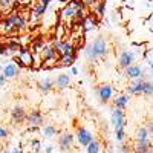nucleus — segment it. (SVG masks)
<instances>
[{
	"instance_id": "1",
	"label": "nucleus",
	"mask_w": 153,
	"mask_h": 153,
	"mask_svg": "<svg viewBox=\"0 0 153 153\" xmlns=\"http://www.w3.org/2000/svg\"><path fill=\"white\" fill-rule=\"evenodd\" d=\"M109 54V48H107V42L103 35H97L91 43H87L83 55L89 60V61H98L106 58Z\"/></svg>"
},
{
	"instance_id": "2",
	"label": "nucleus",
	"mask_w": 153,
	"mask_h": 153,
	"mask_svg": "<svg viewBox=\"0 0 153 153\" xmlns=\"http://www.w3.org/2000/svg\"><path fill=\"white\" fill-rule=\"evenodd\" d=\"M126 94L127 95H152L153 94V84H152V75H143L139 78L130 80V84L126 87Z\"/></svg>"
},
{
	"instance_id": "3",
	"label": "nucleus",
	"mask_w": 153,
	"mask_h": 153,
	"mask_svg": "<svg viewBox=\"0 0 153 153\" xmlns=\"http://www.w3.org/2000/svg\"><path fill=\"white\" fill-rule=\"evenodd\" d=\"M95 92H97V95H98V98H100L101 103H103V104H107V103H110L112 98H113L115 89H113L112 84L103 83V84H100V86L95 87Z\"/></svg>"
},
{
	"instance_id": "4",
	"label": "nucleus",
	"mask_w": 153,
	"mask_h": 153,
	"mask_svg": "<svg viewBox=\"0 0 153 153\" xmlns=\"http://www.w3.org/2000/svg\"><path fill=\"white\" fill-rule=\"evenodd\" d=\"M136 60V51L133 49H123L118 55V66L121 69H126L127 66L133 65Z\"/></svg>"
},
{
	"instance_id": "5",
	"label": "nucleus",
	"mask_w": 153,
	"mask_h": 153,
	"mask_svg": "<svg viewBox=\"0 0 153 153\" xmlns=\"http://www.w3.org/2000/svg\"><path fill=\"white\" fill-rule=\"evenodd\" d=\"M40 60H42V63L46 66V65H51V63H55L57 60H58V55H57V52L54 51V48L52 46H49L48 43L42 48V51L40 52ZM58 63V61H57Z\"/></svg>"
},
{
	"instance_id": "6",
	"label": "nucleus",
	"mask_w": 153,
	"mask_h": 153,
	"mask_svg": "<svg viewBox=\"0 0 153 153\" xmlns=\"http://www.w3.org/2000/svg\"><path fill=\"white\" fill-rule=\"evenodd\" d=\"M75 136V141L78 143L81 147H86L89 143L94 139V135H92V132L87 129V127H83V126H80L78 129H76V133L74 135Z\"/></svg>"
},
{
	"instance_id": "7",
	"label": "nucleus",
	"mask_w": 153,
	"mask_h": 153,
	"mask_svg": "<svg viewBox=\"0 0 153 153\" xmlns=\"http://www.w3.org/2000/svg\"><path fill=\"white\" fill-rule=\"evenodd\" d=\"M8 20L11 23L12 26V31H17V32H22L25 28H26V19H25L23 16H20L19 12H11V14L8 16ZM11 31V32H12Z\"/></svg>"
},
{
	"instance_id": "8",
	"label": "nucleus",
	"mask_w": 153,
	"mask_h": 153,
	"mask_svg": "<svg viewBox=\"0 0 153 153\" xmlns=\"http://www.w3.org/2000/svg\"><path fill=\"white\" fill-rule=\"evenodd\" d=\"M26 124L31 127V129H37L43 124V115L38 109H32L29 113H26V118H25Z\"/></svg>"
},
{
	"instance_id": "9",
	"label": "nucleus",
	"mask_w": 153,
	"mask_h": 153,
	"mask_svg": "<svg viewBox=\"0 0 153 153\" xmlns=\"http://www.w3.org/2000/svg\"><path fill=\"white\" fill-rule=\"evenodd\" d=\"M110 123H112L115 130H117V129H124V126H126V113H124V110H121V109H112Z\"/></svg>"
},
{
	"instance_id": "10",
	"label": "nucleus",
	"mask_w": 153,
	"mask_h": 153,
	"mask_svg": "<svg viewBox=\"0 0 153 153\" xmlns=\"http://www.w3.org/2000/svg\"><path fill=\"white\" fill-rule=\"evenodd\" d=\"M74 143H75V136H74L71 132H63V133L58 136V147H60L63 152H66V153L74 147Z\"/></svg>"
},
{
	"instance_id": "11",
	"label": "nucleus",
	"mask_w": 153,
	"mask_h": 153,
	"mask_svg": "<svg viewBox=\"0 0 153 153\" xmlns=\"http://www.w3.org/2000/svg\"><path fill=\"white\" fill-rule=\"evenodd\" d=\"M124 71V78L127 80H135V78H139V76L144 75V69L141 65H136V63H133V65L127 66Z\"/></svg>"
},
{
	"instance_id": "12",
	"label": "nucleus",
	"mask_w": 153,
	"mask_h": 153,
	"mask_svg": "<svg viewBox=\"0 0 153 153\" xmlns=\"http://www.w3.org/2000/svg\"><path fill=\"white\" fill-rule=\"evenodd\" d=\"M20 71L22 69L16 65L14 61H8V63H5V65H3V68H2V71H0V72L3 74V76H5L6 80H11V78H16V76L20 74Z\"/></svg>"
},
{
	"instance_id": "13",
	"label": "nucleus",
	"mask_w": 153,
	"mask_h": 153,
	"mask_svg": "<svg viewBox=\"0 0 153 153\" xmlns=\"http://www.w3.org/2000/svg\"><path fill=\"white\" fill-rule=\"evenodd\" d=\"M71 86V75L69 74H58L54 78V87H57L58 91H65Z\"/></svg>"
},
{
	"instance_id": "14",
	"label": "nucleus",
	"mask_w": 153,
	"mask_h": 153,
	"mask_svg": "<svg viewBox=\"0 0 153 153\" xmlns=\"http://www.w3.org/2000/svg\"><path fill=\"white\" fill-rule=\"evenodd\" d=\"M25 118H26V110H25L23 106H14L11 110V120L12 123H16V124H22L25 123Z\"/></svg>"
},
{
	"instance_id": "15",
	"label": "nucleus",
	"mask_w": 153,
	"mask_h": 153,
	"mask_svg": "<svg viewBox=\"0 0 153 153\" xmlns=\"http://www.w3.org/2000/svg\"><path fill=\"white\" fill-rule=\"evenodd\" d=\"M129 101H130V95L120 94V95H117V97L113 98L112 107H113V109H121V110H124V109L127 107V104H129Z\"/></svg>"
},
{
	"instance_id": "16",
	"label": "nucleus",
	"mask_w": 153,
	"mask_h": 153,
	"mask_svg": "<svg viewBox=\"0 0 153 153\" xmlns=\"http://www.w3.org/2000/svg\"><path fill=\"white\" fill-rule=\"evenodd\" d=\"M38 91L42 94H49L51 91L54 89V78L51 76H43L42 80H38Z\"/></svg>"
},
{
	"instance_id": "17",
	"label": "nucleus",
	"mask_w": 153,
	"mask_h": 153,
	"mask_svg": "<svg viewBox=\"0 0 153 153\" xmlns=\"http://www.w3.org/2000/svg\"><path fill=\"white\" fill-rule=\"evenodd\" d=\"M16 57H19V58L23 61V65L26 66V68H31V65H32V54H31L29 49H26V48L22 46V48L19 49V52H17Z\"/></svg>"
},
{
	"instance_id": "18",
	"label": "nucleus",
	"mask_w": 153,
	"mask_h": 153,
	"mask_svg": "<svg viewBox=\"0 0 153 153\" xmlns=\"http://www.w3.org/2000/svg\"><path fill=\"white\" fill-rule=\"evenodd\" d=\"M150 135H152V132L147 129V127L141 126L136 130V133H135V141H138V143H149V141H152Z\"/></svg>"
},
{
	"instance_id": "19",
	"label": "nucleus",
	"mask_w": 153,
	"mask_h": 153,
	"mask_svg": "<svg viewBox=\"0 0 153 153\" xmlns=\"http://www.w3.org/2000/svg\"><path fill=\"white\" fill-rule=\"evenodd\" d=\"M49 9V6H45L43 3H35V6H34V9H32V12H31V20L32 22H37L38 19H42L45 14H46V11Z\"/></svg>"
},
{
	"instance_id": "20",
	"label": "nucleus",
	"mask_w": 153,
	"mask_h": 153,
	"mask_svg": "<svg viewBox=\"0 0 153 153\" xmlns=\"http://www.w3.org/2000/svg\"><path fill=\"white\" fill-rule=\"evenodd\" d=\"M132 152L133 153H149V152H152V141H149V143H138V141H135L133 147H132Z\"/></svg>"
},
{
	"instance_id": "21",
	"label": "nucleus",
	"mask_w": 153,
	"mask_h": 153,
	"mask_svg": "<svg viewBox=\"0 0 153 153\" xmlns=\"http://www.w3.org/2000/svg\"><path fill=\"white\" fill-rule=\"evenodd\" d=\"M75 58H76V55H65V54H61L58 57V60H60L58 66L60 68H71V66H74Z\"/></svg>"
},
{
	"instance_id": "22",
	"label": "nucleus",
	"mask_w": 153,
	"mask_h": 153,
	"mask_svg": "<svg viewBox=\"0 0 153 153\" xmlns=\"http://www.w3.org/2000/svg\"><path fill=\"white\" fill-rule=\"evenodd\" d=\"M42 133H43L45 138L52 139V138L58 133V130H57V127H55V126H52V124H46V126L42 127Z\"/></svg>"
},
{
	"instance_id": "23",
	"label": "nucleus",
	"mask_w": 153,
	"mask_h": 153,
	"mask_svg": "<svg viewBox=\"0 0 153 153\" xmlns=\"http://www.w3.org/2000/svg\"><path fill=\"white\" fill-rule=\"evenodd\" d=\"M74 16H75V8L71 3H68L61 11V19L63 20H74Z\"/></svg>"
},
{
	"instance_id": "24",
	"label": "nucleus",
	"mask_w": 153,
	"mask_h": 153,
	"mask_svg": "<svg viewBox=\"0 0 153 153\" xmlns=\"http://www.w3.org/2000/svg\"><path fill=\"white\" fill-rule=\"evenodd\" d=\"M106 5H107L106 0H98V2L94 5V11H95V14L98 17H104V14H106Z\"/></svg>"
},
{
	"instance_id": "25",
	"label": "nucleus",
	"mask_w": 153,
	"mask_h": 153,
	"mask_svg": "<svg viewBox=\"0 0 153 153\" xmlns=\"http://www.w3.org/2000/svg\"><path fill=\"white\" fill-rule=\"evenodd\" d=\"M100 152H101V144H100L98 139L94 138L92 141L86 146V153H100Z\"/></svg>"
},
{
	"instance_id": "26",
	"label": "nucleus",
	"mask_w": 153,
	"mask_h": 153,
	"mask_svg": "<svg viewBox=\"0 0 153 153\" xmlns=\"http://www.w3.org/2000/svg\"><path fill=\"white\" fill-rule=\"evenodd\" d=\"M12 3H14V0H0V11L2 12H9L12 9Z\"/></svg>"
},
{
	"instance_id": "27",
	"label": "nucleus",
	"mask_w": 153,
	"mask_h": 153,
	"mask_svg": "<svg viewBox=\"0 0 153 153\" xmlns=\"http://www.w3.org/2000/svg\"><path fill=\"white\" fill-rule=\"evenodd\" d=\"M40 150H42V143H40V139L34 138L32 141H31V152H32V153H38Z\"/></svg>"
},
{
	"instance_id": "28",
	"label": "nucleus",
	"mask_w": 153,
	"mask_h": 153,
	"mask_svg": "<svg viewBox=\"0 0 153 153\" xmlns=\"http://www.w3.org/2000/svg\"><path fill=\"white\" fill-rule=\"evenodd\" d=\"M115 139H117V143H124L126 141V130L124 129H117L115 130Z\"/></svg>"
},
{
	"instance_id": "29",
	"label": "nucleus",
	"mask_w": 153,
	"mask_h": 153,
	"mask_svg": "<svg viewBox=\"0 0 153 153\" xmlns=\"http://www.w3.org/2000/svg\"><path fill=\"white\" fill-rule=\"evenodd\" d=\"M86 17V11L84 9H75V16H74V19L75 20H78L80 23H81V20Z\"/></svg>"
},
{
	"instance_id": "30",
	"label": "nucleus",
	"mask_w": 153,
	"mask_h": 153,
	"mask_svg": "<svg viewBox=\"0 0 153 153\" xmlns=\"http://www.w3.org/2000/svg\"><path fill=\"white\" fill-rule=\"evenodd\" d=\"M71 5H72L75 9H86V5H84L83 0H72Z\"/></svg>"
},
{
	"instance_id": "31",
	"label": "nucleus",
	"mask_w": 153,
	"mask_h": 153,
	"mask_svg": "<svg viewBox=\"0 0 153 153\" xmlns=\"http://www.w3.org/2000/svg\"><path fill=\"white\" fill-rule=\"evenodd\" d=\"M118 153H130V147H129V144H126V143H120Z\"/></svg>"
},
{
	"instance_id": "32",
	"label": "nucleus",
	"mask_w": 153,
	"mask_h": 153,
	"mask_svg": "<svg viewBox=\"0 0 153 153\" xmlns=\"http://www.w3.org/2000/svg\"><path fill=\"white\" fill-rule=\"evenodd\" d=\"M8 135H9V130L6 129L5 126H0V141L5 139V138H8Z\"/></svg>"
},
{
	"instance_id": "33",
	"label": "nucleus",
	"mask_w": 153,
	"mask_h": 153,
	"mask_svg": "<svg viewBox=\"0 0 153 153\" xmlns=\"http://www.w3.org/2000/svg\"><path fill=\"white\" fill-rule=\"evenodd\" d=\"M0 55H9V54H8V46L0 45Z\"/></svg>"
},
{
	"instance_id": "34",
	"label": "nucleus",
	"mask_w": 153,
	"mask_h": 153,
	"mask_svg": "<svg viewBox=\"0 0 153 153\" xmlns=\"http://www.w3.org/2000/svg\"><path fill=\"white\" fill-rule=\"evenodd\" d=\"M14 63H16V65H17V66H19L20 69H23V68H26V66L23 65V61H22V60H20L19 57H14Z\"/></svg>"
},
{
	"instance_id": "35",
	"label": "nucleus",
	"mask_w": 153,
	"mask_h": 153,
	"mask_svg": "<svg viewBox=\"0 0 153 153\" xmlns=\"http://www.w3.org/2000/svg\"><path fill=\"white\" fill-rule=\"evenodd\" d=\"M83 2H84L86 6H94V5L98 2V0H83Z\"/></svg>"
},
{
	"instance_id": "36",
	"label": "nucleus",
	"mask_w": 153,
	"mask_h": 153,
	"mask_svg": "<svg viewBox=\"0 0 153 153\" xmlns=\"http://www.w3.org/2000/svg\"><path fill=\"white\" fill-rule=\"evenodd\" d=\"M69 69H71V75H74V76L78 75V68H76V66H71Z\"/></svg>"
},
{
	"instance_id": "37",
	"label": "nucleus",
	"mask_w": 153,
	"mask_h": 153,
	"mask_svg": "<svg viewBox=\"0 0 153 153\" xmlns=\"http://www.w3.org/2000/svg\"><path fill=\"white\" fill-rule=\"evenodd\" d=\"M43 152H45V153H54V146H46V147L43 149Z\"/></svg>"
},
{
	"instance_id": "38",
	"label": "nucleus",
	"mask_w": 153,
	"mask_h": 153,
	"mask_svg": "<svg viewBox=\"0 0 153 153\" xmlns=\"http://www.w3.org/2000/svg\"><path fill=\"white\" fill-rule=\"evenodd\" d=\"M5 83H6V78L3 76V74L0 72V87H2V86H5Z\"/></svg>"
},
{
	"instance_id": "39",
	"label": "nucleus",
	"mask_w": 153,
	"mask_h": 153,
	"mask_svg": "<svg viewBox=\"0 0 153 153\" xmlns=\"http://www.w3.org/2000/svg\"><path fill=\"white\" fill-rule=\"evenodd\" d=\"M103 23L106 25V26H107V28L110 26V20H109V19H106V17H103Z\"/></svg>"
},
{
	"instance_id": "40",
	"label": "nucleus",
	"mask_w": 153,
	"mask_h": 153,
	"mask_svg": "<svg viewBox=\"0 0 153 153\" xmlns=\"http://www.w3.org/2000/svg\"><path fill=\"white\" fill-rule=\"evenodd\" d=\"M2 153H11V150H3Z\"/></svg>"
}]
</instances>
